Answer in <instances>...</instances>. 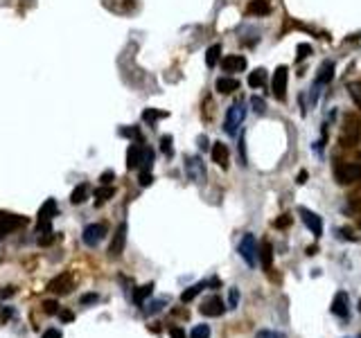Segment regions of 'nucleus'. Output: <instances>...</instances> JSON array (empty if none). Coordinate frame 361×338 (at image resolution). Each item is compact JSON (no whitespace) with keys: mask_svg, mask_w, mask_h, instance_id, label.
<instances>
[{"mask_svg":"<svg viewBox=\"0 0 361 338\" xmlns=\"http://www.w3.org/2000/svg\"><path fill=\"white\" fill-rule=\"evenodd\" d=\"M359 135H361V122L354 113H348L345 115V124H343V131L339 135V142L343 147H352V144L359 142Z\"/></svg>","mask_w":361,"mask_h":338,"instance_id":"f257e3e1","label":"nucleus"},{"mask_svg":"<svg viewBox=\"0 0 361 338\" xmlns=\"http://www.w3.org/2000/svg\"><path fill=\"white\" fill-rule=\"evenodd\" d=\"M244 118H246V104L244 102H235L233 106L228 108V113H226V120H224V131L228 135H235L242 127Z\"/></svg>","mask_w":361,"mask_h":338,"instance_id":"f03ea898","label":"nucleus"},{"mask_svg":"<svg viewBox=\"0 0 361 338\" xmlns=\"http://www.w3.org/2000/svg\"><path fill=\"white\" fill-rule=\"evenodd\" d=\"M361 178V165L359 163H339L334 165V180L339 185H350Z\"/></svg>","mask_w":361,"mask_h":338,"instance_id":"7ed1b4c3","label":"nucleus"},{"mask_svg":"<svg viewBox=\"0 0 361 338\" xmlns=\"http://www.w3.org/2000/svg\"><path fill=\"white\" fill-rule=\"evenodd\" d=\"M23 226H27L25 216H18L14 212H0V239H3V235L14 233V230L23 228Z\"/></svg>","mask_w":361,"mask_h":338,"instance_id":"20e7f679","label":"nucleus"},{"mask_svg":"<svg viewBox=\"0 0 361 338\" xmlns=\"http://www.w3.org/2000/svg\"><path fill=\"white\" fill-rule=\"evenodd\" d=\"M239 255H242V259L246 261L248 266L258 264V244H255L253 235H244L242 237V241H239Z\"/></svg>","mask_w":361,"mask_h":338,"instance_id":"39448f33","label":"nucleus"},{"mask_svg":"<svg viewBox=\"0 0 361 338\" xmlns=\"http://www.w3.org/2000/svg\"><path fill=\"white\" fill-rule=\"evenodd\" d=\"M106 233H109V228L104 223H90V226H86L84 228V233H82V239H84V244L86 246H97L99 241L106 237Z\"/></svg>","mask_w":361,"mask_h":338,"instance_id":"423d86ee","label":"nucleus"},{"mask_svg":"<svg viewBox=\"0 0 361 338\" xmlns=\"http://www.w3.org/2000/svg\"><path fill=\"white\" fill-rule=\"evenodd\" d=\"M73 286H75V277L73 273H61L59 277H54L52 282L48 284V289L52 291V293H59V295H66L73 291Z\"/></svg>","mask_w":361,"mask_h":338,"instance_id":"0eeeda50","label":"nucleus"},{"mask_svg":"<svg viewBox=\"0 0 361 338\" xmlns=\"http://www.w3.org/2000/svg\"><path fill=\"white\" fill-rule=\"evenodd\" d=\"M185 171H188V176L194 180V183H205V167H203V163H201V158H188L185 160Z\"/></svg>","mask_w":361,"mask_h":338,"instance_id":"6e6552de","label":"nucleus"},{"mask_svg":"<svg viewBox=\"0 0 361 338\" xmlns=\"http://www.w3.org/2000/svg\"><path fill=\"white\" fill-rule=\"evenodd\" d=\"M298 214H300V219H303V223L307 226L316 237H320V233H323V221H320V216L316 214V212L307 210V208H300Z\"/></svg>","mask_w":361,"mask_h":338,"instance_id":"1a4fd4ad","label":"nucleus"},{"mask_svg":"<svg viewBox=\"0 0 361 338\" xmlns=\"http://www.w3.org/2000/svg\"><path fill=\"white\" fill-rule=\"evenodd\" d=\"M124 244H127V223H120L118 230H115V235H113L111 246H109V255L120 257L122 255V250H124Z\"/></svg>","mask_w":361,"mask_h":338,"instance_id":"9d476101","label":"nucleus"},{"mask_svg":"<svg viewBox=\"0 0 361 338\" xmlns=\"http://www.w3.org/2000/svg\"><path fill=\"white\" fill-rule=\"evenodd\" d=\"M287 65H280L273 72V95L275 99H284V90H287Z\"/></svg>","mask_w":361,"mask_h":338,"instance_id":"9b49d317","label":"nucleus"},{"mask_svg":"<svg viewBox=\"0 0 361 338\" xmlns=\"http://www.w3.org/2000/svg\"><path fill=\"white\" fill-rule=\"evenodd\" d=\"M201 311L203 316H210V318H217V316H222L224 311H226V307H224V300L222 297H217V295H212V297H208V300L201 305Z\"/></svg>","mask_w":361,"mask_h":338,"instance_id":"f8f14e48","label":"nucleus"},{"mask_svg":"<svg viewBox=\"0 0 361 338\" xmlns=\"http://www.w3.org/2000/svg\"><path fill=\"white\" fill-rule=\"evenodd\" d=\"M222 68L230 74L244 72V70H246V57H242V54H228V57L222 61Z\"/></svg>","mask_w":361,"mask_h":338,"instance_id":"ddd939ff","label":"nucleus"},{"mask_svg":"<svg viewBox=\"0 0 361 338\" xmlns=\"http://www.w3.org/2000/svg\"><path fill=\"white\" fill-rule=\"evenodd\" d=\"M332 314H334V316H339V318H348V316H350V300H348V293L339 291V293L334 295Z\"/></svg>","mask_w":361,"mask_h":338,"instance_id":"4468645a","label":"nucleus"},{"mask_svg":"<svg viewBox=\"0 0 361 338\" xmlns=\"http://www.w3.org/2000/svg\"><path fill=\"white\" fill-rule=\"evenodd\" d=\"M210 154H212V163H217L219 167H224V169L228 167V147H226L224 142H214Z\"/></svg>","mask_w":361,"mask_h":338,"instance_id":"2eb2a0df","label":"nucleus"},{"mask_svg":"<svg viewBox=\"0 0 361 338\" xmlns=\"http://www.w3.org/2000/svg\"><path fill=\"white\" fill-rule=\"evenodd\" d=\"M142 144H131L129 147V151H127V167L129 169H138L140 167V163H142Z\"/></svg>","mask_w":361,"mask_h":338,"instance_id":"dca6fc26","label":"nucleus"},{"mask_svg":"<svg viewBox=\"0 0 361 338\" xmlns=\"http://www.w3.org/2000/svg\"><path fill=\"white\" fill-rule=\"evenodd\" d=\"M54 216H57V201L48 199L39 210V221H52Z\"/></svg>","mask_w":361,"mask_h":338,"instance_id":"f3484780","label":"nucleus"},{"mask_svg":"<svg viewBox=\"0 0 361 338\" xmlns=\"http://www.w3.org/2000/svg\"><path fill=\"white\" fill-rule=\"evenodd\" d=\"M214 88H217L219 93L228 95V93H235V90L239 88V82L237 79H233V77H219L217 84H214Z\"/></svg>","mask_w":361,"mask_h":338,"instance_id":"a211bd4d","label":"nucleus"},{"mask_svg":"<svg viewBox=\"0 0 361 338\" xmlns=\"http://www.w3.org/2000/svg\"><path fill=\"white\" fill-rule=\"evenodd\" d=\"M246 12L250 14V16H264V14L271 12V5L267 3V0H250Z\"/></svg>","mask_w":361,"mask_h":338,"instance_id":"6ab92c4d","label":"nucleus"},{"mask_svg":"<svg viewBox=\"0 0 361 338\" xmlns=\"http://www.w3.org/2000/svg\"><path fill=\"white\" fill-rule=\"evenodd\" d=\"M88 194H90V187H88L86 183L77 185V187L73 190V194H70V203H73V205H82L84 201L88 199Z\"/></svg>","mask_w":361,"mask_h":338,"instance_id":"aec40b11","label":"nucleus"},{"mask_svg":"<svg viewBox=\"0 0 361 338\" xmlns=\"http://www.w3.org/2000/svg\"><path fill=\"white\" fill-rule=\"evenodd\" d=\"M332 77H334V63L332 61H325L323 68H320V74L316 77V86L330 84V82H332Z\"/></svg>","mask_w":361,"mask_h":338,"instance_id":"412c9836","label":"nucleus"},{"mask_svg":"<svg viewBox=\"0 0 361 338\" xmlns=\"http://www.w3.org/2000/svg\"><path fill=\"white\" fill-rule=\"evenodd\" d=\"M264 84H267V70L264 68H258V70H253V72L248 74V86L250 88H262Z\"/></svg>","mask_w":361,"mask_h":338,"instance_id":"4be33fe9","label":"nucleus"},{"mask_svg":"<svg viewBox=\"0 0 361 338\" xmlns=\"http://www.w3.org/2000/svg\"><path fill=\"white\" fill-rule=\"evenodd\" d=\"M219 57H222V45L214 43L208 48V52H205V63H208V68H214L219 61Z\"/></svg>","mask_w":361,"mask_h":338,"instance_id":"5701e85b","label":"nucleus"},{"mask_svg":"<svg viewBox=\"0 0 361 338\" xmlns=\"http://www.w3.org/2000/svg\"><path fill=\"white\" fill-rule=\"evenodd\" d=\"M113 194H115V190L111 187V185H102V187H97L95 190V205H102L104 201L113 199Z\"/></svg>","mask_w":361,"mask_h":338,"instance_id":"b1692460","label":"nucleus"},{"mask_svg":"<svg viewBox=\"0 0 361 338\" xmlns=\"http://www.w3.org/2000/svg\"><path fill=\"white\" fill-rule=\"evenodd\" d=\"M154 293V284H145V286H138V289L133 291V302L135 305H142L145 300H147L149 295Z\"/></svg>","mask_w":361,"mask_h":338,"instance_id":"393cba45","label":"nucleus"},{"mask_svg":"<svg viewBox=\"0 0 361 338\" xmlns=\"http://www.w3.org/2000/svg\"><path fill=\"white\" fill-rule=\"evenodd\" d=\"M163 118H167L165 110H156V108H145L142 110V122L154 124V122H158V120H163Z\"/></svg>","mask_w":361,"mask_h":338,"instance_id":"a878e982","label":"nucleus"},{"mask_svg":"<svg viewBox=\"0 0 361 338\" xmlns=\"http://www.w3.org/2000/svg\"><path fill=\"white\" fill-rule=\"evenodd\" d=\"M205 284H208V282H199V284H194V286H190V289H185V291H183V295H181V300H183V302L194 300V297H197V295L203 291V286H205Z\"/></svg>","mask_w":361,"mask_h":338,"instance_id":"bb28decb","label":"nucleus"},{"mask_svg":"<svg viewBox=\"0 0 361 338\" xmlns=\"http://www.w3.org/2000/svg\"><path fill=\"white\" fill-rule=\"evenodd\" d=\"M152 165H154V151L149 147L142 149V163H140V169L142 171H152Z\"/></svg>","mask_w":361,"mask_h":338,"instance_id":"cd10ccee","label":"nucleus"},{"mask_svg":"<svg viewBox=\"0 0 361 338\" xmlns=\"http://www.w3.org/2000/svg\"><path fill=\"white\" fill-rule=\"evenodd\" d=\"M262 264H264V269H271V264H273V248H271V244L269 241H264V246H262Z\"/></svg>","mask_w":361,"mask_h":338,"instance_id":"c85d7f7f","label":"nucleus"},{"mask_svg":"<svg viewBox=\"0 0 361 338\" xmlns=\"http://www.w3.org/2000/svg\"><path fill=\"white\" fill-rule=\"evenodd\" d=\"M348 90H350V97H352V102L361 108V82L350 84V86H348Z\"/></svg>","mask_w":361,"mask_h":338,"instance_id":"c756f323","label":"nucleus"},{"mask_svg":"<svg viewBox=\"0 0 361 338\" xmlns=\"http://www.w3.org/2000/svg\"><path fill=\"white\" fill-rule=\"evenodd\" d=\"M190 338H210V327L208 325H197L190 331Z\"/></svg>","mask_w":361,"mask_h":338,"instance_id":"7c9ffc66","label":"nucleus"},{"mask_svg":"<svg viewBox=\"0 0 361 338\" xmlns=\"http://www.w3.org/2000/svg\"><path fill=\"white\" fill-rule=\"evenodd\" d=\"M160 151H163L165 156H172L174 149H172V135H163L160 138Z\"/></svg>","mask_w":361,"mask_h":338,"instance_id":"2f4dec72","label":"nucleus"},{"mask_svg":"<svg viewBox=\"0 0 361 338\" xmlns=\"http://www.w3.org/2000/svg\"><path fill=\"white\" fill-rule=\"evenodd\" d=\"M250 106H253V110L258 115H262L264 110H267V102H264L262 97H253V99H250Z\"/></svg>","mask_w":361,"mask_h":338,"instance_id":"473e14b6","label":"nucleus"},{"mask_svg":"<svg viewBox=\"0 0 361 338\" xmlns=\"http://www.w3.org/2000/svg\"><path fill=\"white\" fill-rule=\"evenodd\" d=\"M120 135H124V138H135L138 142L142 140V135H140V129H135V127H131V129H120Z\"/></svg>","mask_w":361,"mask_h":338,"instance_id":"72a5a7b5","label":"nucleus"},{"mask_svg":"<svg viewBox=\"0 0 361 338\" xmlns=\"http://www.w3.org/2000/svg\"><path fill=\"white\" fill-rule=\"evenodd\" d=\"M43 311H45V314H50V316L59 314V302H54V300H45V302H43Z\"/></svg>","mask_w":361,"mask_h":338,"instance_id":"f704fd0d","label":"nucleus"},{"mask_svg":"<svg viewBox=\"0 0 361 338\" xmlns=\"http://www.w3.org/2000/svg\"><path fill=\"white\" fill-rule=\"evenodd\" d=\"M309 54H312V45H307V43H300L298 45V54H296V59H307Z\"/></svg>","mask_w":361,"mask_h":338,"instance_id":"c9c22d12","label":"nucleus"},{"mask_svg":"<svg viewBox=\"0 0 361 338\" xmlns=\"http://www.w3.org/2000/svg\"><path fill=\"white\" fill-rule=\"evenodd\" d=\"M255 338H284V334H280V331H273V329H262L255 334Z\"/></svg>","mask_w":361,"mask_h":338,"instance_id":"e433bc0d","label":"nucleus"},{"mask_svg":"<svg viewBox=\"0 0 361 338\" xmlns=\"http://www.w3.org/2000/svg\"><path fill=\"white\" fill-rule=\"evenodd\" d=\"M273 226H275V228H287V226H292V216H289V214H282L280 219L273 221Z\"/></svg>","mask_w":361,"mask_h":338,"instance_id":"4c0bfd02","label":"nucleus"},{"mask_svg":"<svg viewBox=\"0 0 361 338\" xmlns=\"http://www.w3.org/2000/svg\"><path fill=\"white\" fill-rule=\"evenodd\" d=\"M152 183H154L152 171H140V185H142V187H147V185H152Z\"/></svg>","mask_w":361,"mask_h":338,"instance_id":"58836bf2","label":"nucleus"},{"mask_svg":"<svg viewBox=\"0 0 361 338\" xmlns=\"http://www.w3.org/2000/svg\"><path fill=\"white\" fill-rule=\"evenodd\" d=\"M54 239H57V235H54V233H43L41 237H39V244H41V246H50Z\"/></svg>","mask_w":361,"mask_h":338,"instance_id":"ea45409f","label":"nucleus"},{"mask_svg":"<svg viewBox=\"0 0 361 338\" xmlns=\"http://www.w3.org/2000/svg\"><path fill=\"white\" fill-rule=\"evenodd\" d=\"M113 178H115V171L113 169H106L102 176H99V183H102V185H111Z\"/></svg>","mask_w":361,"mask_h":338,"instance_id":"a19ab883","label":"nucleus"},{"mask_svg":"<svg viewBox=\"0 0 361 338\" xmlns=\"http://www.w3.org/2000/svg\"><path fill=\"white\" fill-rule=\"evenodd\" d=\"M239 302V291L237 289H230V300H228V309H235Z\"/></svg>","mask_w":361,"mask_h":338,"instance_id":"79ce46f5","label":"nucleus"},{"mask_svg":"<svg viewBox=\"0 0 361 338\" xmlns=\"http://www.w3.org/2000/svg\"><path fill=\"white\" fill-rule=\"evenodd\" d=\"M97 300H99L97 293H86V295L79 297V302H82V305H93V302H97Z\"/></svg>","mask_w":361,"mask_h":338,"instance_id":"37998d69","label":"nucleus"},{"mask_svg":"<svg viewBox=\"0 0 361 338\" xmlns=\"http://www.w3.org/2000/svg\"><path fill=\"white\" fill-rule=\"evenodd\" d=\"M43 338H63V334L59 329H45L43 331Z\"/></svg>","mask_w":361,"mask_h":338,"instance_id":"c03bdc74","label":"nucleus"},{"mask_svg":"<svg viewBox=\"0 0 361 338\" xmlns=\"http://www.w3.org/2000/svg\"><path fill=\"white\" fill-rule=\"evenodd\" d=\"M169 336L172 338H185V331L181 329V327H172V329H169Z\"/></svg>","mask_w":361,"mask_h":338,"instance_id":"a18cd8bd","label":"nucleus"},{"mask_svg":"<svg viewBox=\"0 0 361 338\" xmlns=\"http://www.w3.org/2000/svg\"><path fill=\"white\" fill-rule=\"evenodd\" d=\"M59 318H61V320L63 322H70V320H73V311H68V309H63V311H59Z\"/></svg>","mask_w":361,"mask_h":338,"instance_id":"49530a36","label":"nucleus"},{"mask_svg":"<svg viewBox=\"0 0 361 338\" xmlns=\"http://www.w3.org/2000/svg\"><path fill=\"white\" fill-rule=\"evenodd\" d=\"M160 307H163V300H158V302H152V307L147 309V314H156V311H160Z\"/></svg>","mask_w":361,"mask_h":338,"instance_id":"de8ad7c7","label":"nucleus"},{"mask_svg":"<svg viewBox=\"0 0 361 338\" xmlns=\"http://www.w3.org/2000/svg\"><path fill=\"white\" fill-rule=\"evenodd\" d=\"M14 293H16V289H14V286H7V289L0 291V297H12Z\"/></svg>","mask_w":361,"mask_h":338,"instance_id":"09e8293b","label":"nucleus"},{"mask_svg":"<svg viewBox=\"0 0 361 338\" xmlns=\"http://www.w3.org/2000/svg\"><path fill=\"white\" fill-rule=\"evenodd\" d=\"M12 316H14V309H9V307H7V309H3V314H0V318H3V322H7Z\"/></svg>","mask_w":361,"mask_h":338,"instance_id":"8fccbe9b","label":"nucleus"},{"mask_svg":"<svg viewBox=\"0 0 361 338\" xmlns=\"http://www.w3.org/2000/svg\"><path fill=\"white\" fill-rule=\"evenodd\" d=\"M296 183H298V185H303V183H307V171H300V174L298 176H296Z\"/></svg>","mask_w":361,"mask_h":338,"instance_id":"3c124183","label":"nucleus"},{"mask_svg":"<svg viewBox=\"0 0 361 338\" xmlns=\"http://www.w3.org/2000/svg\"><path fill=\"white\" fill-rule=\"evenodd\" d=\"M199 147H201V149H208V140H205V135H201V138H199Z\"/></svg>","mask_w":361,"mask_h":338,"instance_id":"603ef678","label":"nucleus"},{"mask_svg":"<svg viewBox=\"0 0 361 338\" xmlns=\"http://www.w3.org/2000/svg\"><path fill=\"white\" fill-rule=\"evenodd\" d=\"M359 311H361V300H359Z\"/></svg>","mask_w":361,"mask_h":338,"instance_id":"864d4df0","label":"nucleus"}]
</instances>
